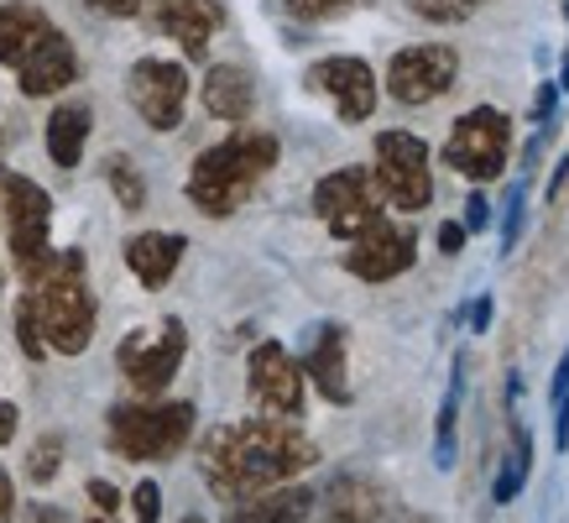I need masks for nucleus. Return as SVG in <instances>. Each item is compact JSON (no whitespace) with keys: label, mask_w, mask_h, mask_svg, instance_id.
<instances>
[{"label":"nucleus","mask_w":569,"mask_h":523,"mask_svg":"<svg viewBox=\"0 0 569 523\" xmlns=\"http://www.w3.org/2000/svg\"><path fill=\"white\" fill-rule=\"evenodd\" d=\"M309 466H319V445L288 418L251 414L236 424H214L199 440V476L224 507L298 482Z\"/></svg>","instance_id":"obj_1"},{"label":"nucleus","mask_w":569,"mask_h":523,"mask_svg":"<svg viewBox=\"0 0 569 523\" xmlns=\"http://www.w3.org/2000/svg\"><path fill=\"white\" fill-rule=\"evenodd\" d=\"M277 157H282V141L272 131H251V126L230 131L224 141H214V147L193 157L189 184H183L189 205L199 215H209V220H230L257 194L261 178L277 168Z\"/></svg>","instance_id":"obj_2"},{"label":"nucleus","mask_w":569,"mask_h":523,"mask_svg":"<svg viewBox=\"0 0 569 523\" xmlns=\"http://www.w3.org/2000/svg\"><path fill=\"white\" fill-rule=\"evenodd\" d=\"M27 298H32L42 346L58 351V356H84L89 341H94V325H100V304H94V288H89L84 251L79 246L58 251L48 273L27 288Z\"/></svg>","instance_id":"obj_3"},{"label":"nucleus","mask_w":569,"mask_h":523,"mask_svg":"<svg viewBox=\"0 0 569 523\" xmlns=\"http://www.w3.org/2000/svg\"><path fill=\"white\" fill-rule=\"evenodd\" d=\"M193 408L189 398H137V403H116L104 414V440L121 461H173L183 445L193 440Z\"/></svg>","instance_id":"obj_4"},{"label":"nucleus","mask_w":569,"mask_h":523,"mask_svg":"<svg viewBox=\"0 0 569 523\" xmlns=\"http://www.w3.org/2000/svg\"><path fill=\"white\" fill-rule=\"evenodd\" d=\"M0 215H6V241H11V262H17L21 283L32 288L52 267V194L27 174L0 168Z\"/></svg>","instance_id":"obj_5"},{"label":"nucleus","mask_w":569,"mask_h":523,"mask_svg":"<svg viewBox=\"0 0 569 523\" xmlns=\"http://www.w3.org/2000/svg\"><path fill=\"white\" fill-rule=\"evenodd\" d=\"M512 116L507 110H497V105H470L460 121L449 126L445 147H439V157L449 162V174L470 178L476 189H486V184H497L507 168H512Z\"/></svg>","instance_id":"obj_6"},{"label":"nucleus","mask_w":569,"mask_h":523,"mask_svg":"<svg viewBox=\"0 0 569 523\" xmlns=\"http://www.w3.org/2000/svg\"><path fill=\"white\" fill-rule=\"evenodd\" d=\"M371 184H377L381 205L418 215L433 205V157L429 141L413 131H377L371 141Z\"/></svg>","instance_id":"obj_7"},{"label":"nucleus","mask_w":569,"mask_h":523,"mask_svg":"<svg viewBox=\"0 0 569 523\" xmlns=\"http://www.w3.org/2000/svg\"><path fill=\"white\" fill-rule=\"evenodd\" d=\"M183 356H189V325L178 314H168L152 330H131L116 346V366H121V377L131 383L137 398H162L173 387Z\"/></svg>","instance_id":"obj_8"},{"label":"nucleus","mask_w":569,"mask_h":523,"mask_svg":"<svg viewBox=\"0 0 569 523\" xmlns=\"http://www.w3.org/2000/svg\"><path fill=\"white\" fill-rule=\"evenodd\" d=\"M313 215L329 226L335 241H356L371 226L387 220V205H381L377 184H371V168H335L313 184Z\"/></svg>","instance_id":"obj_9"},{"label":"nucleus","mask_w":569,"mask_h":523,"mask_svg":"<svg viewBox=\"0 0 569 523\" xmlns=\"http://www.w3.org/2000/svg\"><path fill=\"white\" fill-rule=\"evenodd\" d=\"M387 95H392L397 105H408V110H418V105H433L445 100L449 89L460 85V48L455 42H413V48H397L392 58H387Z\"/></svg>","instance_id":"obj_10"},{"label":"nucleus","mask_w":569,"mask_h":523,"mask_svg":"<svg viewBox=\"0 0 569 523\" xmlns=\"http://www.w3.org/2000/svg\"><path fill=\"white\" fill-rule=\"evenodd\" d=\"M246 398L267 418H288V424L303 418L309 383H303V366L293 362V351L282 341H257L251 346V356H246Z\"/></svg>","instance_id":"obj_11"},{"label":"nucleus","mask_w":569,"mask_h":523,"mask_svg":"<svg viewBox=\"0 0 569 523\" xmlns=\"http://www.w3.org/2000/svg\"><path fill=\"white\" fill-rule=\"evenodd\" d=\"M303 85H309V95H325L346 126H361L377 116V100H381L377 69L366 58H356V52H329V58L309 63Z\"/></svg>","instance_id":"obj_12"},{"label":"nucleus","mask_w":569,"mask_h":523,"mask_svg":"<svg viewBox=\"0 0 569 523\" xmlns=\"http://www.w3.org/2000/svg\"><path fill=\"white\" fill-rule=\"evenodd\" d=\"M126 100L152 131H178L189 110V69L173 58H137L126 73Z\"/></svg>","instance_id":"obj_13"},{"label":"nucleus","mask_w":569,"mask_h":523,"mask_svg":"<svg viewBox=\"0 0 569 523\" xmlns=\"http://www.w3.org/2000/svg\"><path fill=\"white\" fill-rule=\"evenodd\" d=\"M346 356H350V330L340 319H319L303 330V383H313V393L335 408L356 403V387H350V372H346Z\"/></svg>","instance_id":"obj_14"},{"label":"nucleus","mask_w":569,"mask_h":523,"mask_svg":"<svg viewBox=\"0 0 569 523\" xmlns=\"http://www.w3.org/2000/svg\"><path fill=\"white\" fill-rule=\"evenodd\" d=\"M418 262V230L397 226V220H381L366 236H356L346 251V273L361 283H392L402 278L408 267Z\"/></svg>","instance_id":"obj_15"},{"label":"nucleus","mask_w":569,"mask_h":523,"mask_svg":"<svg viewBox=\"0 0 569 523\" xmlns=\"http://www.w3.org/2000/svg\"><path fill=\"white\" fill-rule=\"evenodd\" d=\"M147 17L162 37H173L189 63H204L209 42L224 27V6L220 0H147Z\"/></svg>","instance_id":"obj_16"},{"label":"nucleus","mask_w":569,"mask_h":523,"mask_svg":"<svg viewBox=\"0 0 569 523\" xmlns=\"http://www.w3.org/2000/svg\"><path fill=\"white\" fill-rule=\"evenodd\" d=\"M69 85H79V52H73L69 37L52 27V32L17 63V89L27 100H48V95H63Z\"/></svg>","instance_id":"obj_17"},{"label":"nucleus","mask_w":569,"mask_h":523,"mask_svg":"<svg viewBox=\"0 0 569 523\" xmlns=\"http://www.w3.org/2000/svg\"><path fill=\"white\" fill-rule=\"evenodd\" d=\"M381 507H387V492L371 482V476H335L319 497H313V513L319 523H381Z\"/></svg>","instance_id":"obj_18"},{"label":"nucleus","mask_w":569,"mask_h":523,"mask_svg":"<svg viewBox=\"0 0 569 523\" xmlns=\"http://www.w3.org/2000/svg\"><path fill=\"white\" fill-rule=\"evenodd\" d=\"M199 100H204V110L214 121L241 131V126L251 121V110H257V79H251L241 63H214V69L204 73V85H199Z\"/></svg>","instance_id":"obj_19"},{"label":"nucleus","mask_w":569,"mask_h":523,"mask_svg":"<svg viewBox=\"0 0 569 523\" xmlns=\"http://www.w3.org/2000/svg\"><path fill=\"white\" fill-rule=\"evenodd\" d=\"M189 241L178 236V230H137V236H126V267H131V278L141 288H162V283L178 273V262H183Z\"/></svg>","instance_id":"obj_20"},{"label":"nucleus","mask_w":569,"mask_h":523,"mask_svg":"<svg viewBox=\"0 0 569 523\" xmlns=\"http://www.w3.org/2000/svg\"><path fill=\"white\" fill-rule=\"evenodd\" d=\"M313 497H319V492L303 487V482H282V487H272V492H257V497L230 503L224 507V523H309Z\"/></svg>","instance_id":"obj_21"},{"label":"nucleus","mask_w":569,"mask_h":523,"mask_svg":"<svg viewBox=\"0 0 569 523\" xmlns=\"http://www.w3.org/2000/svg\"><path fill=\"white\" fill-rule=\"evenodd\" d=\"M466 383H470V351H455L449 362V383H445V403L433 418V466L449 471L460 461V408H466Z\"/></svg>","instance_id":"obj_22"},{"label":"nucleus","mask_w":569,"mask_h":523,"mask_svg":"<svg viewBox=\"0 0 569 523\" xmlns=\"http://www.w3.org/2000/svg\"><path fill=\"white\" fill-rule=\"evenodd\" d=\"M89 131H94V110H89L84 100H63L48 116L42 141H48V157L63 168V174L79 168V157H84V147H89Z\"/></svg>","instance_id":"obj_23"},{"label":"nucleus","mask_w":569,"mask_h":523,"mask_svg":"<svg viewBox=\"0 0 569 523\" xmlns=\"http://www.w3.org/2000/svg\"><path fill=\"white\" fill-rule=\"evenodd\" d=\"M48 32H52V21L42 6H32V0H6V6H0V63L17 73V63Z\"/></svg>","instance_id":"obj_24"},{"label":"nucleus","mask_w":569,"mask_h":523,"mask_svg":"<svg viewBox=\"0 0 569 523\" xmlns=\"http://www.w3.org/2000/svg\"><path fill=\"white\" fill-rule=\"evenodd\" d=\"M377 0H267V11L298 21V27H325V21H346L356 11H371Z\"/></svg>","instance_id":"obj_25"},{"label":"nucleus","mask_w":569,"mask_h":523,"mask_svg":"<svg viewBox=\"0 0 569 523\" xmlns=\"http://www.w3.org/2000/svg\"><path fill=\"white\" fill-rule=\"evenodd\" d=\"M104 184H110V194H116V205H121L126 215L147 209V178H141V168L126 152L104 157Z\"/></svg>","instance_id":"obj_26"},{"label":"nucleus","mask_w":569,"mask_h":523,"mask_svg":"<svg viewBox=\"0 0 569 523\" xmlns=\"http://www.w3.org/2000/svg\"><path fill=\"white\" fill-rule=\"evenodd\" d=\"M528 230V178H512L501 194V257H512Z\"/></svg>","instance_id":"obj_27"},{"label":"nucleus","mask_w":569,"mask_h":523,"mask_svg":"<svg viewBox=\"0 0 569 523\" xmlns=\"http://www.w3.org/2000/svg\"><path fill=\"white\" fill-rule=\"evenodd\" d=\"M418 21H429V27H460L470 21L481 6H497V0H402Z\"/></svg>","instance_id":"obj_28"},{"label":"nucleus","mask_w":569,"mask_h":523,"mask_svg":"<svg viewBox=\"0 0 569 523\" xmlns=\"http://www.w3.org/2000/svg\"><path fill=\"white\" fill-rule=\"evenodd\" d=\"M58 471H63V435L48 430V435H37L32 451H27V482H32V487H48Z\"/></svg>","instance_id":"obj_29"},{"label":"nucleus","mask_w":569,"mask_h":523,"mask_svg":"<svg viewBox=\"0 0 569 523\" xmlns=\"http://www.w3.org/2000/svg\"><path fill=\"white\" fill-rule=\"evenodd\" d=\"M17 346L27 362H42L48 356V346H42V330H37V314H32V298L21 294L17 298Z\"/></svg>","instance_id":"obj_30"},{"label":"nucleus","mask_w":569,"mask_h":523,"mask_svg":"<svg viewBox=\"0 0 569 523\" xmlns=\"http://www.w3.org/2000/svg\"><path fill=\"white\" fill-rule=\"evenodd\" d=\"M491 220H497V205L486 199V189H470L466 194V215H460L466 236H481V230H491Z\"/></svg>","instance_id":"obj_31"},{"label":"nucleus","mask_w":569,"mask_h":523,"mask_svg":"<svg viewBox=\"0 0 569 523\" xmlns=\"http://www.w3.org/2000/svg\"><path fill=\"white\" fill-rule=\"evenodd\" d=\"M131 513H137V523H162V487L157 482H137L131 487Z\"/></svg>","instance_id":"obj_32"},{"label":"nucleus","mask_w":569,"mask_h":523,"mask_svg":"<svg viewBox=\"0 0 569 523\" xmlns=\"http://www.w3.org/2000/svg\"><path fill=\"white\" fill-rule=\"evenodd\" d=\"M528 121H533L538 131L559 121V89H553V79H543V85L533 89V105H528Z\"/></svg>","instance_id":"obj_33"},{"label":"nucleus","mask_w":569,"mask_h":523,"mask_svg":"<svg viewBox=\"0 0 569 523\" xmlns=\"http://www.w3.org/2000/svg\"><path fill=\"white\" fill-rule=\"evenodd\" d=\"M491 319H497V298H491V294H481V298H470V304H466L470 335H486V330H491Z\"/></svg>","instance_id":"obj_34"},{"label":"nucleus","mask_w":569,"mask_h":523,"mask_svg":"<svg viewBox=\"0 0 569 523\" xmlns=\"http://www.w3.org/2000/svg\"><path fill=\"white\" fill-rule=\"evenodd\" d=\"M89 503H94V513H104V519H116V507H121V492L110 487V482H104V476H94V482H89Z\"/></svg>","instance_id":"obj_35"},{"label":"nucleus","mask_w":569,"mask_h":523,"mask_svg":"<svg viewBox=\"0 0 569 523\" xmlns=\"http://www.w3.org/2000/svg\"><path fill=\"white\" fill-rule=\"evenodd\" d=\"M565 184H569V152L553 162V174H549V184H543V205H559L565 199Z\"/></svg>","instance_id":"obj_36"},{"label":"nucleus","mask_w":569,"mask_h":523,"mask_svg":"<svg viewBox=\"0 0 569 523\" xmlns=\"http://www.w3.org/2000/svg\"><path fill=\"white\" fill-rule=\"evenodd\" d=\"M439 251H445V257H460V251H466V226H460V220H445V226H439Z\"/></svg>","instance_id":"obj_37"},{"label":"nucleus","mask_w":569,"mask_h":523,"mask_svg":"<svg viewBox=\"0 0 569 523\" xmlns=\"http://www.w3.org/2000/svg\"><path fill=\"white\" fill-rule=\"evenodd\" d=\"M89 11H104V17H141L147 0H84Z\"/></svg>","instance_id":"obj_38"},{"label":"nucleus","mask_w":569,"mask_h":523,"mask_svg":"<svg viewBox=\"0 0 569 523\" xmlns=\"http://www.w3.org/2000/svg\"><path fill=\"white\" fill-rule=\"evenodd\" d=\"M569 398V346H565V356H559V366H553V383H549V408L553 403H565Z\"/></svg>","instance_id":"obj_39"},{"label":"nucleus","mask_w":569,"mask_h":523,"mask_svg":"<svg viewBox=\"0 0 569 523\" xmlns=\"http://www.w3.org/2000/svg\"><path fill=\"white\" fill-rule=\"evenodd\" d=\"M553 445H559V455L569 451V398L553 403Z\"/></svg>","instance_id":"obj_40"},{"label":"nucleus","mask_w":569,"mask_h":523,"mask_svg":"<svg viewBox=\"0 0 569 523\" xmlns=\"http://www.w3.org/2000/svg\"><path fill=\"white\" fill-rule=\"evenodd\" d=\"M17 424H21V408L17 403H0V445H11V440H17Z\"/></svg>","instance_id":"obj_41"},{"label":"nucleus","mask_w":569,"mask_h":523,"mask_svg":"<svg viewBox=\"0 0 569 523\" xmlns=\"http://www.w3.org/2000/svg\"><path fill=\"white\" fill-rule=\"evenodd\" d=\"M27 523H69V513H63V507H52V503H32L27 507Z\"/></svg>","instance_id":"obj_42"},{"label":"nucleus","mask_w":569,"mask_h":523,"mask_svg":"<svg viewBox=\"0 0 569 523\" xmlns=\"http://www.w3.org/2000/svg\"><path fill=\"white\" fill-rule=\"evenodd\" d=\"M11 513H17V487H11V476L0 471V523H11Z\"/></svg>","instance_id":"obj_43"},{"label":"nucleus","mask_w":569,"mask_h":523,"mask_svg":"<svg viewBox=\"0 0 569 523\" xmlns=\"http://www.w3.org/2000/svg\"><path fill=\"white\" fill-rule=\"evenodd\" d=\"M518 398H522V372H507V414L518 408Z\"/></svg>","instance_id":"obj_44"},{"label":"nucleus","mask_w":569,"mask_h":523,"mask_svg":"<svg viewBox=\"0 0 569 523\" xmlns=\"http://www.w3.org/2000/svg\"><path fill=\"white\" fill-rule=\"evenodd\" d=\"M553 89H565L569 95V42H565V58H559V79H553Z\"/></svg>","instance_id":"obj_45"},{"label":"nucleus","mask_w":569,"mask_h":523,"mask_svg":"<svg viewBox=\"0 0 569 523\" xmlns=\"http://www.w3.org/2000/svg\"><path fill=\"white\" fill-rule=\"evenodd\" d=\"M178 523H204V519H199V513H189V519H178Z\"/></svg>","instance_id":"obj_46"},{"label":"nucleus","mask_w":569,"mask_h":523,"mask_svg":"<svg viewBox=\"0 0 569 523\" xmlns=\"http://www.w3.org/2000/svg\"><path fill=\"white\" fill-rule=\"evenodd\" d=\"M0 152H6V131H0Z\"/></svg>","instance_id":"obj_47"},{"label":"nucleus","mask_w":569,"mask_h":523,"mask_svg":"<svg viewBox=\"0 0 569 523\" xmlns=\"http://www.w3.org/2000/svg\"><path fill=\"white\" fill-rule=\"evenodd\" d=\"M565 21H569V0H565Z\"/></svg>","instance_id":"obj_48"},{"label":"nucleus","mask_w":569,"mask_h":523,"mask_svg":"<svg viewBox=\"0 0 569 523\" xmlns=\"http://www.w3.org/2000/svg\"><path fill=\"white\" fill-rule=\"evenodd\" d=\"M94 523H110V519H94Z\"/></svg>","instance_id":"obj_49"},{"label":"nucleus","mask_w":569,"mask_h":523,"mask_svg":"<svg viewBox=\"0 0 569 523\" xmlns=\"http://www.w3.org/2000/svg\"><path fill=\"white\" fill-rule=\"evenodd\" d=\"M0 283H6V273H0Z\"/></svg>","instance_id":"obj_50"}]
</instances>
